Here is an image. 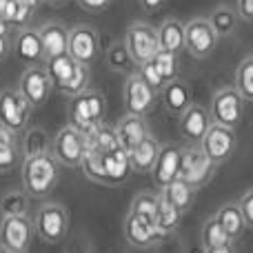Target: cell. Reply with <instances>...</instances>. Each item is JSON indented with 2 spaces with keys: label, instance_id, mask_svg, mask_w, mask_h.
Wrapping results in <instances>:
<instances>
[{
  "label": "cell",
  "instance_id": "4",
  "mask_svg": "<svg viewBox=\"0 0 253 253\" xmlns=\"http://www.w3.org/2000/svg\"><path fill=\"white\" fill-rule=\"evenodd\" d=\"M125 47L131 53L135 67L149 62L158 53L160 44H158V29L144 20H135L126 27L125 31Z\"/></svg>",
  "mask_w": 253,
  "mask_h": 253
},
{
  "label": "cell",
  "instance_id": "25",
  "mask_svg": "<svg viewBox=\"0 0 253 253\" xmlns=\"http://www.w3.org/2000/svg\"><path fill=\"white\" fill-rule=\"evenodd\" d=\"M36 13V4L25 0H0V18L9 27H29Z\"/></svg>",
  "mask_w": 253,
  "mask_h": 253
},
{
  "label": "cell",
  "instance_id": "44",
  "mask_svg": "<svg viewBox=\"0 0 253 253\" xmlns=\"http://www.w3.org/2000/svg\"><path fill=\"white\" fill-rule=\"evenodd\" d=\"M13 51V40L9 34H0V62Z\"/></svg>",
  "mask_w": 253,
  "mask_h": 253
},
{
  "label": "cell",
  "instance_id": "27",
  "mask_svg": "<svg viewBox=\"0 0 253 253\" xmlns=\"http://www.w3.org/2000/svg\"><path fill=\"white\" fill-rule=\"evenodd\" d=\"M238 11L236 7H231V4H215L213 9H211L209 13V22L211 27L215 29V34H218V38H229V36L236 34V27H238Z\"/></svg>",
  "mask_w": 253,
  "mask_h": 253
},
{
  "label": "cell",
  "instance_id": "10",
  "mask_svg": "<svg viewBox=\"0 0 253 253\" xmlns=\"http://www.w3.org/2000/svg\"><path fill=\"white\" fill-rule=\"evenodd\" d=\"M34 107L18 89H2L0 91V123L13 133H22L27 129Z\"/></svg>",
  "mask_w": 253,
  "mask_h": 253
},
{
  "label": "cell",
  "instance_id": "50",
  "mask_svg": "<svg viewBox=\"0 0 253 253\" xmlns=\"http://www.w3.org/2000/svg\"><path fill=\"white\" fill-rule=\"evenodd\" d=\"M49 4H56V7H60V4H67L69 0H47Z\"/></svg>",
  "mask_w": 253,
  "mask_h": 253
},
{
  "label": "cell",
  "instance_id": "7",
  "mask_svg": "<svg viewBox=\"0 0 253 253\" xmlns=\"http://www.w3.org/2000/svg\"><path fill=\"white\" fill-rule=\"evenodd\" d=\"M215 162L209 160L200 144H187L182 147V160H180V178L189 182L193 189H200L207 180H211Z\"/></svg>",
  "mask_w": 253,
  "mask_h": 253
},
{
  "label": "cell",
  "instance_id": "23",
  "mask_svg": "<svg viewBox=\"0 0 253 253\" xmlns=\"http://www.w3.org/2000/svg\"><path fill=\"white\" fill-rule=\"evenodd\" d=\"M160 147L162 144L158 142L153 135H147L138 147L129 151L131 169H133L135 173H151L153 165H156V160H158V153H160Z\"/></svg>",
  "mask_w": 253,
  "mask_h": 253
},
{
  "label": "cell",
  "instance_id": "32",
  "mask_svg": "<svg viewBox=\"0 0 253 253\" xmlns=\"http://www.w3.org/2000/svg\"><path fill=\"white\" fill-rule=\"evenodd\" d=\"M200 240H202V249H215V247H222V245H227V242H231L229 240V236H227V231L222 229V224L218 222V218H209L205 224H202V233H200Z\"/></svg>",
  "mask_w": 253,
  "mask_h": 253
},
{
  "label": "cell",
  "instance_id": "9",
  "mask_svg": "<svg viewBox=\"0 0 253 253\" xmlns=\"http://www.w3.org/2000/svg\"><path fill=\"white\" fill-rule=\"evenodd\" d=\"M218 40L209 18H191L184 22V49L193 58H209L218 47Z\"/></svg>",
  "mask_w": 253,
  "mask_h": 253
},
{
  "label": "cell",
  "instance_id": "22",
  "mask_svg": "<svg viewBox=\"0 0 253 253\" xmlns=\"http://www.w3.org/2000/svg\"><path fill=\"white\" fill-rule=\"evenodd\" d=\"M160 100H162L165 109L169 111L171 116H178L180 118V116H182L193 102L191 100V87H189L184 80L173 78V80H169V83L162 87Z\"/></svg>",
  "mask_w": 253,
  "mask_h": 253
},
{
  "label": "cell",
  "instance_id": "14",
  "mask_svg": "<svg viewBox=\"0 0 253 253\" xmlns=\"http://www.w3.org/2000/svg\"><path fill=\"white\" fill-rule=\"evenodd\" d=\"M123 233H125V240L129 242L133 249H151V247H156L158 242L165 238L158 231L156 220L149 218V215L133 213V211L126 213L125 224H123Z\"/></svg>",
  "mask_w": 253,
  "mask_h": 253
},
{
  "label": "cell",
  "instance_id": "36",
  "mask_svg": "<svg viewBox=\"0 0 253 253\" xmlns=\"http://www.w3.org/2000/svg\"><path fill=\"white\" fill-rule=\"evenodd\" d=\"M0 213L2 215L27 213V193L25 191H7L0 198Z\"/></svg>",
  "mask_w": 253,
  "mask_h": 253
},
{
  "label": "cell",
  "instance_id": "17",
  "mask_svg": "<svg viewBox=\"0 0 253 253\" xmlns=\"http://www.w3.org/2000/svg\"><path fill=\"white\" fill-rule=\"evenodd\" d=\"M211 123H213V120H211L209 109L191 102V107L180 116V123H178L180 135L187 140V144H200L202 138H205V133H207V129L211 126Z\"/></svg>",
  "mask_w": 253,
  "mask_h": 253
},
{
  "label": "cell",
  "instance_id": "42",
  "mask_svg": "<svg viewBox=\"0 0 253 253\" xmlns=\"http://www.w3.org/2000/svg\"><path fill=\"white\" fill-rule=\"evenodd\" d=\"M78 2L80 9H84V11L89 13H100L105 11V9H109V4L114 2V0H76Z\"/></svg>",
  "mask_w": 253,
  "mask_h": 253
},
{
  "label": "cell",
  "instance_id": "12",
  "mask_svg": "<svg viewBox=\"0 0 253 253\" xmlns=\"http://www.w3.org/2000/svg\"><path fill=\"white\" fill-rule=\"evenodd\" d=\"M200 147H202V151L209 156L211 162L222 165V162H227L229 158L233 156V151H236V147H238L236 129L211 123V126L205 133V138H202Z\"/></svg>",
  "mask_w": 253,
  "mask_h": 253
},
{
  "label": "cell",
  "instance_id": "30",
  "mask_svg": "<svg viewBox=\"0 0 253 253\" xmlns=\"http://www.w3.org/2000/svg\"><path fill=\"white\" fill-rule=\"evenodd\" d=\"M89 78H91V76H89V65H80L78 62V65L74 67V71L67 76V80H62V83L58 84V89H60L62 96L74 98L89 89Z\"/></svg>",
  "mask_w": 253,
  "mask_h": 253
},
{
  "label": "cell",
  "instance_id": "1",
  "mask_svg": "<svg viewBox=\"0 0 253 253\" xmlns=\"http://www.w3.org/2000/svg\"><path fill=\"white\" fill-rule=\"evenodd\" d=\"M60 162L51 151L25 156L20 165L22 191L29 198H47L60 180Z\"/></svg>",
  "mask_w": 253,
  "mask_h": 253
},
{
  "label": "cell",
  "instance_id": "16",
  "mask_svg": "<svg viewBox=\"0 0 253 253\" xmlns=\"http://www.w3.org/2000/svg\"><path fill=\"white\" fill-rule=\"evenodd\" d=\"M180 160H182V147L178 144H162L158 160L151 169V180L158 189H165L175 178H180Z\"/></svg>",
  "mask_w": 253,
  "mask_h": 253
},
{
  "label": "cell",
  "instance_id": "33",
  "mask_svg": "<svg viewBox=\"0 0 253 253\" xmlns=\"http://www.w3.org/2000/svg\"><path fill=\"white\" fill-rule=\"evenodd\" d=\"M236 89L245 102H253V56H247L236 69Z\"/></svg>",
  "mask_w": 253,
  "mask_h": 253
},
{
  "label": "cell",
  "instance_id": "40",
  "mask_svg": "<svg viewBox=\"0 0 253 253\" xmlns=\"http://www.w3.org/2000/svg\"><path fill=\"white\" fill-rule=\"evenodd\" d=\"M135 71H138V74L144 78V83H147L149 87H153V89H156L158 93H160V91H162V87H165V84H167L165 80H162V76L158 74V69H156V67H153V62H151V60H149V62H144V65H140V67H135Z\"/></svg>",
  "mask_w": 253,
  "mask_h": 253
},
{
  "label": "cell",
  "instance_id": "28",
  "mask_svg": "<svg viewBox=\"0 0 253 253\" xmlns=\"http://www.w3.org/2000/svg\"><path fill=\"white\" fill-rule=\"evenodd\" d=\"M160 196L165 200H169L173 207H178L182 213H187L193 205V198H196V189L189 182H184L182 178H175L171 184H167L165 189H160Z\"/></svg>",
  "mask_w": 253,
  "mask_h": 253
},
{
  "label": "cell",
  "instance_id": "45",
  "mask_svg": "<svg viewBox=\"0 0 253 253\" xmlns=\"http://www.w3.org/2000/svg\"><path fill=\"white\" fill-rule=\"evenodd\" d=\"M138 2H140V7H142L147 13H156V11H160V9L165 7L169 0H138Z\"/></svg>",
  "mask_w": 253,
  "mask_h": 253
},
{
  "label": "cell",
  "instance_id": "19",
  "mask_svg": "<svg viewBox=\"0 0 253 253\" xmlns=\"http://www.w3.org/2000/svg\"><path fill=\"white\" fill-rule=\"evenodd\" d=\"M13 53L18 60L27 62V65H44L42 56V42H40V34L34 27H20L13 38Z\"/></svg>",
  "mask_w": 253,
  "mask_h": 253
},
{
  "label": "cell",
  "instance_id": "48",
  "mask_svg": "<svg viewBox=\"0 0 253 253\" xmlns=\"http://www.w3.org/2000/svg\"><path fill=\"white\" fill-rule=\"evenodd\" d=\"M9 29H11V27H9L7 22H4L2 18H0V34H9Z\"/></svg>",
  "mask_w": 253,
  "mask_h": 253
},
{
  "label": "cell",
  "instance_id": "39",
  "mask_svg": "<svg viewBox=\"0 0 253 253\" xmlns=\"http://www.w3.org/2000/svg\"><path fill=\"white\" fill-rule=\"evenodd\" d=\"M20 162V147L18 144H0V173H9Z\"/></svg>",
  "mask_w": 253,
  "mask_h": 253
},
{
  "label": "cell",
  "instance_id": "13",
  "mask_svg": "<svg viewBox=\"0 0 253 253\" xmlns=\"http://www.w3.org/2000/svg\"><path fill=\"white\" fill-rule=\"evenodd\" d=\"M34 220L27 213L22 215H2L0 220V247L18 251H29L31 240H34Z\"/></svg>",
  "mask_w": 253,
  "mask_h": 253
},
{
  "label": "cell",
  "instance_id": "26",
  "mask_svg": "<svg viewBox=\"0 0 253 253\" xmlns=\"http://www.w3.org/2000/svg\"><path fill=\"white\" fill-rule=\"evenodd\" d=\"M215 218H218V222L222 224V229L227 231V236L231 242H236L238 238H242L247 224H245V215H242L238 202H227V205H222L218 211H215Z\"/></svg>",
  "mask_w": 253,
  "mask_h": 253
},
{
  "label": "cell",
  "instance_id": "8",
  "mask_svg": "<svg viewBox=\"0 0 253 253\" xmlns=\"http://www.w3.org/2000/svg\"><path fill=\"white\" fill-rule=\"evenodd\" d=\"M53 87H56V84H53L51 76H49L44 65H29L22 71L20 83H18V91L29 100V105L34 107V109L42 107L44 102L49 100Z\"/></svg>",
  "mask_w": 253,
  "mask_h": 253
},
{
  "label": "cell",
  "instance_id": "11",
  "mask_svg": "<svg viewBox=\"0 0 253 253\" xmlns=\"http://www.w3.org/2000/svg\"><path fill=\"white\" fill-rule=\"evenodd\" d=\"M158 91L144 83V78L138 71H131L123 87V102L126 114L131 116H147L156 105Z\"/></svg>",
  "mask_w": 253,
  "mask_h": 253
},
{
  "label": "cell",
  "instance_id": "18",
  "mask_svg": "<svg viewBox=\"0 0 253 253\" xmlns=\"http://www.w3.org/2000/svg\"><path fill=\"white\" fill-rule=\"evenodd\" d=\"M131 160L129 151L123 147H116L111 151L102 153V178H105V187H118V184L126 182L131 175Z\"/></svg>",
  "mask_w": 253,
  "mask_h": 253
},
{
  "label": "cell",
  "instance_id": "38",
  "mask_svg": "<svg viewBox=\"0 0 253 253\" xmlns=\"http://www.w3.org/2000/svg\"><path fill=\"white\" fill-rule=\"evenodd\" d=\"M42 151H51L47 135L42 129H29L25 131V156H34V153H42Z\"/></svg>",
  "mask_w": 253,
  "mask_h": 253
},
{
  "label": "cell",
  "instance_id": "3",
  "mask_svg": "<svg viewBox=\"0 0 253 253\" xmlns=\"http://www.w3.org/2000/svg\"><path fill=\"white\" fill-rule=\"evenodd\" d=\"M36 233L47 245H60L69 231V211L60 202H42L34 218Z\"/></svg>",
  "mask_w": 253,
  "mask_h": 253
},
{
  "label": "cell",
  "instance_id": "34",
  "mask_svg": "<svg viewBox=\"0 0 253 253\" xmlns=\"http://www.w3.org/2000/svg\"><path fill=\"white\" fill-rule=\"evenodd\" d=\"M76 65H78V62H76L69 53H60V56H56V58L44 60V67H47V71H49V76H51L56 87L62 83V80H67V76L74 71Z\"/></svg>",
  "mask_w": 253,
  "mask_h": 253
},
{
  "label": "cell",
  "instance_id": "49",
  "mask_svg": "<svg viewBox=\"0 0 253 253\" xmlns=\"http://www.w3.org/2000/svg\"><path fill=\"white\" fill-rule=\"evenodd\" d=\"M0 253H27V251H18V249H9V247H0Z\"/></svg>",
  "mask_w": 253,
  "mask_h": 253
},
{
  "label": "cell",
  "instance_id": "47",
  "mask_svg": "<svg viewBox=\"0 0 253 253\" xmlns=\"http://www.w3.org/2000/svg\"><path fill=\"white\" fill-rule=\"evenodd\" d=\"M205 253H238V251H236V247H233V242H227V245L215 247V249H207Z\"/></svg>",
  "mask_w": 253,
  "mask_h": 253
},
{
  "label": "cell",
  "instance_id": "6",
  "mask_svg": "<svg viewBox=\"0 0 253 253\" xmlns=\"http://www.w3.org/2000/svg\"><path fill=\"white\" fill-rule=\"evenodd\" d=\"M84 149H87V138L83 131H78L76 126L67 125L53 135L51 140V153L56 156V160L62 167H80L84 158Z\"/></svg>",
  "mask_w": 253,
  "mask_h": 253
},
{
  "label": "cell",
  "instance_id": "21",
  "mask_svg": "<svg viewBox=\"0 0 253 253\" xmlns=\"http://www.w3.org/2000/svg\"><path fill=\"white\" fill-rule=\"evenodd\" d=\"M116 135H118L120 147H123L125 151H131V149L138 147L147 135H151V131H149V125H147V120H144V116L126 114L125 118H120L118 125H116Z\"/></svg>",
  "mask_w": 253,
  "mask_h": 253
},
{
  "label": "cell",
  "instance_id": "37",
  "mask_svg": "<svg viewBox=\"0 0 253 253\" xmlns=\"http://www.w3.org/2000/svg\"><path fill=\"white\" fill-rule=\"evenodd\" d=\"M158 202H160V193H149V191H142L131 200V209L133 213H140V215H149V218L156 220V211H158Z\"/></svg>",
  "mask_w": 253,
  "mask_h": 253
},
{
  "label": "cell",
  "instance_id": "15",
  "mask_svg": "<svg viewBox=\"0 0 253 253\" xmlns=\"http://www.w3.org/2000/svg\"><path fill=\"white\" fill-rule=\"evenodd\" d=\"M100 51V36L91 25H76L69 29V47L67 53L80 65H91Z\"/></svg>",
  "mask_w": 253,
  "mask_h": 253
},
{
  "label": "cell",
  "instance_id": "46",
  "mask_svg": "<svg viewBox=\"0 0 253 253\" xmlns=\"http://www.w3.org/2000/svg\"><path fill=\"white\" fill-rule=\"evenodd\" d=\"M0 144H18V135L0 123Z\"/></svg>",
  "mask_w": 253,
  "mask_h": 253
},
{
  "label": "cell",
  "instance_id": "24",
  "mask_svg": "<svg viewBox=\"0 0 253 253\" xmlns=\"http://www.w3.org/2000/svg\"><path fill=\"white\" fill-rule=\"evenodd\" d=\"M158 29V44L162 51H171V53H180L184 49V22L178 18H167Z\"/></svg>",
  "mask_w": 253,
  "mask_h": 253
},
{
  "label": "cell",
  "instance_id": "20",
  "mask_svg": "<svg viewBox=\"0 0 253 253\" xmlns=\"http://www.w3.org/2000/svg\"><path fill=\"white\" fill-rule=\"evenodd\" d=\"M38 34H40V42H42L44 60L56 58L60 53H67V47H69V29L62 22H56V20L44 22L38 29Z\"/></svg>",
  "mask_w": 253,
  "mask_h": 253
},
{
  "label": "cell",
  "instance_id": "29",
  "mask_svg": "<svg viewBox=\"0 0 253 253\" xmlns=\"http://www.w3.org/2000/svg\"><path fill=\"white\" fill-rule=\"evenodd\" d=\"M182 215L184 213L178 209V207H173L169 200H165V198L160 196L158 211H156V227H158V231H160L162 236L173 233L175 229L180 227V222H182Z\"/></svg>",
  "mask_w": 253,
  "mask_h": 253
},
{
  "label": "cell",
  "instance_id": "31",
  "mask_svg": "<svg viewBox=\"0 0 253 253\" xmlns=\"http://www.w3.org/2000/svg\"><path fill=\"white\" fill-rule=\"evenodd\" d=\"M107 65H109L111 71L116 74H126L135 71V62L131 58V53L126 51L125 42H114L109 49H107Z\"/></svg>",
  "mask_w": 253,
  "mask_h": 253
},
{
  "label": "cell",
  "instance_id": "41",
  "mask_svg": "<svg viewBox=\"0 0 253 253\" xmlns=\"http://www.w3.org/2000/svg\"><path fill=\"white\" fill-rule=\"evenodd\" d=\"M238 207H240L242 215H245V224L247 229H253V189L245 191L238 200Z\"/></svg>",
  "mask_w": 253,
  "mask_h": 253
},
{
  "label": "cell",
  "instance_id": "51",
  "mask_svg": "<svg viewBox=\"0 0 253 253\" xmlns=\"http://www.w3.org/2000/svg\"><path fill=\"white\" fill-rule=\"evenodd\" d=\"M25 2H31V4H36V7H38V4H40V0H25Z\"/></svg>",
  "mask_w": 253,
  "mask_h": 253
},
{
  "label": "cell",
  "instance_id": "43",
  "mask_svg": "<svg viewBox=\"0 0 253 253\" xmlns=\"http://www.w3.org/2000/svg\"><path fill=\"white\" fill-rule=\"evenodd\" d=\"M236 11L240 20L253 22V0H236Z\"/></svg>",
  "mask_w": 253,
  "mask_h": 253
},
{
  "label": "cell",
  "instance_id": "5",
  "mask_svg": "<svg viewBox=\"0 0 253 253\" xmlns=\"http://www.w3.org/2000/svg\"><path fill=\"white\" fill-rule=\"evenodd\" d=\"M209 114L215 125H224L236 129L245 116V98L236 87H222L211 96Z\"/></svg>",
  "mask_w": 253,
  "mask_h": 253
},
{
  "label": "cell",
  "instance_id": "35",
  "mask_svg": "<svg viewBox=\"0 0 253 253\" xmlns=\"http://www.w3.org/2000/svg\"><path fill=\"white\" fill-rule=\"evenodd\" d=\"M151 62H153V67L158 69V74L162 76V80H165V83L178 78V71H180L178 53H171V51H162V49H158V53L151 58Z\"/></svg>",
  "mask_w": 253,
  "mask_h": 253
},
{
  "label": "cell",
  "instance_id": "2",
  "mask_svg": "<svg viewBox=\"0 0 253 253\" xmlns=\"http://www.w3.org/2000/svg\"><path fill=\"white\" fill-rule=\"evenodd\" d=\"M105 114H107V100L105 93L96 91V89H87V91L78 93L69 100V125L76 126L83 133H89L96 126H100L105 123Z\"/></svg>",
  "mask_w": 253,
  "mask_h": 253
}]
</instances>
